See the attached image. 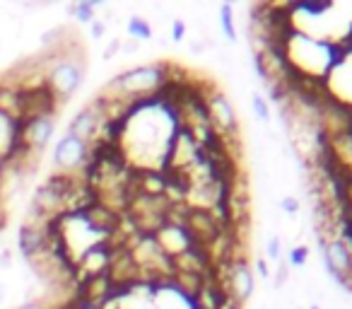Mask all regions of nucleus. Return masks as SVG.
Wrapping results in <instances>:
<instances>
[{
	"mask_svg": "<svg viewBox=\"0 0 352 309\" xmlns=\"http://www.w3.org/2000/svg\"><path fill=\"white\" fill-rule=\"evenodd\" d=\"M169 80V63H147L131 68L126 73L116 75L111 83L104 87L99 97L116 99V97H131V99H150L160 94V89Z\"/></svg>",
	"mask_w": 352,
	"mask_h": 309,
	"instance_id": "obj_1",
	"label": "nucleus"
},
{
	"mask_svg": "<svg viewBox=\"0 0 352 309\" xmlns=\"http://www.w3.org/2000/svg\"><path fill=\"white\" fill-rule=\"evenodd\" d=\"M85 80V58H60L49 70V89L54 92L56 102H68L80 89Z\"/></svg>",
	"mask_w": 352,
	"mask_h": 309,
	"instance_id": "obj_2",
	"label": "nucleus"
},
{
	"mask_svg": "<svg viewBox=\"0 0 352 309\" xmlns=\"http://www.w3.org/2000/svg\"><path fill=\"white\" fill-rule=\"evenodd\" d=\"M92 160V147L85 140H78L70 133H65L54 147V164L65 174H73L75 169H82Z\"/></svg>",
	"mask_w": 352,
	"mask_h": 309,
	"instance_id": "obj_3",
	"label": "nucleus"
},
{
	"mask_svg": "<svg viewBox=\"0 0 352 309\" xmlns=\"http://www.w3.org/2000/svg\"><path fill=\"white\" fill-rule=\"evenodd\" d=\"M318 246H321L326 270L342 285L352 275V251L347 249V244L340 237H331V239L318 237Z\"/></svg>",
	"mask_w": 352,
	"mask_h": 309,
	"instance_id": "obj_4",
	"label": "nucleus"
},
{
	"mask_svg": "<svg viewBox=\"0 0 352 309\" xmlns=\"http://www.w3.org/2000/svg\"><path fill=\"white\" fill-rule=\"evenodd\" d=\"M107 121L109 118H107V114H104V102L99 97H94V102H89L87 107H82L73 116V121H70V126H68V133L89 145V142L94 140V136L99 133V128Z\"/></svg>",
	"mask_w": 352,
	"mask_h": 309,
	"instance_id": "obj_5",
	"label": "nucleus"
},
{
	"mask_svg": "<svg viewBox=\"0 0 352 309\" xmlns=\"http://www.w3.org/2000/svg\"><path fill=\"white\" fill-rule=\"evenodd\" d=\"M56 97L49 85L41 83L36 87L20 89V121H32L39 116H54Z\"/></svg>",
	"mask_w": 352,
	"mask_h": 309,
	"instance_id": "obj_6",
	"label": "nucleus"
},
{
	"mask_svg": "<svg viewBox=\"0 0 352 309\" xmlns=\"http://www.w3.org/2000/svg\"><path fill=\"white\" fill-rule=\"evenodd\" d=\"M56 133V118L54 116H39L32 118V121H20V133H17V140L25 147L36 152H44V147L51 142Z\"/></svg>",
	"mask_w": 352,
	"mask_h": 309,
	"instance_id": "obj_7",
	"label": "nucleus"
},
{
	"mask_svg": "<svg viewBox=\"0 0 352 309\" xmlns=\"http://www.w3.org/2000/svg\"><path fill=\"white\" fill-rule=\"evenodd\" d=\"M152 237H155V242L160 244V249L164 251L169 259H174V256L184 254V251L193 249V246H198L196 242H193V237L188 235L186 227L169 225V222H164V225H162Z\"/></svg>",
	"mask_w": 352,
	"mask_h": 309,
	"instance_id": "obj_8",
	"label": "nucleus"
},
{
	"mask_svg": "<svg viewBox=\"0 0 352 309\" xmlns=\"http://www.w3.org/2000/svg\"><path fill=\"white\" fill-rule=\"evenodd\" d=\"M184 227H186L188 235L193 237V242H196L198 246H208L217 235H220V227L215 225V220L210 217V213L198 211V208H188Z\"/></svg>",
	"mask_w": 352,
	"mask_h": 309,
	"instance_id": "obj_9",
	"label": "nucleus"
},
{
	"mask_svg": "<svg viewBox=\"0 0 352 309\" xmlns=\"http://www.w3.org/2000/svg\"><path fill=\"white\" fill-rule=\"evenodd\" d=\"M49 232L36 230L32 225L20 227V232H17V246H20V254L22 259H27V264L46 251V246H49Z\"/></svg>",
	"mask_w": 352,
	"mask_h": 309,
	"instance_id": "obj_10",
	"label": "nucleus"
},
{
	"mask_svg": "<svg viewBox=\"0 0 352 309\" xmlns=\"http://www.w3.org/2000/svg\"><path fill=\"white\" fill-rule=\"evenodd\" d=\"M99 8H102V3L89 0V3H75V6H70L68 12L75 17V22H80V25H92V22L97 20Z\"/></svg>",
	"mask_w": 352,
	"mask_h": 309,
	"instance_id": "obj_11",
	"label": "nucleus"
},
{
	"mask_svg": "<svg viewBox=\"0 0 352 309\" xmlns=\"http://www.w3.org/2000/svg\"><path fill=\"white\" fill-rule=\"evenodd\" d=\"M126 30H128V39H135V41L152 39V27H150V22H147L145 17H140V15H133L131 20H128Z\"/></svg>",
	"mask_w": 352,
	"mask_h": 309,
	"instance_id": "obj_12",
	"label": "nucleus"
},
{
	"mask_svg": "<svg viewBox=\"0 0 352 309\" xmlns=\"http://www.w3.org/2000/svg\"><path fill=\"white\" fill-rule=\"evenodd\" d=\"M220 27H222V32H225L227 39L234 44L236 41V27H234V8L232 6L220 8Z\"/></svg>",
	"mask_w": 352,
	"mask_h": 309,
	"instance_id": "obj_13",
	"label": "nucleus"
},
{
	"mask_svg": "<svg viewBox=\"0 0 352 309\" xmlns=\"http://www.w3.org/2000/svg\"><path fill=\"white\" fill-rule=\"evenodd\" d=\"M251 107H254V114H256V118H258V121H263V123L270 121V107H268V102L263 99V94H258V92L251 94Z\"/></svg>",
	"mask_w": 352,
	"mask_h": 309,
	"instance_id": "obj_14",
	"label": "nucleus"
},
{
	"mask_svg": "<svg viewBox=\"0 0 352 309\" xmlns=\"http://www.w3.org/2000/svg\"><path fill=\"white\" fill-rule=\"evenodd\" d=\"M309 261V246L302 244V246H292V251H289V261L287 266H294V268H302L304 264Z\"/></svg>",
	"mask_w": 352,
	"mask_h": 309,
	"instance_id": "obj_15",
	"label": "nucleus"
},
{
	"mask_svg": "<svg viewBox=\"0 0 352 309\" xmlns=\"http://www.w3.org/2000/svg\"><path fill=\"white\" fill-rule=\"evenodd\" d=\"M280 211L287 213L289 217H294L299 211H302V203H299L297 196H283V201H280Z\"/></svg>",
	"mask_w": 352,
	"mask_h": 309,
	"instance_id": "obj_16",
	"label": "nucleus"
},
{
	"mask_svg": "<svg viewBox=\"0 0 352 309\" xmlns=\"http://www.w3.org/2000/svg\"><path fill=\"white\" fill-rule=\"evenodd\" d=\"M280 246H283V239H280V235H273L268 239V244H265V251H268V259H273V261H278L280 259Z\"/></svg>",
	"mask_w": 352,
	"mask_h": 309,
	"instance_id": "obj_17",
	"label": "nucleus"
},
{
	"mask_svg": "<svg viewBox=\"0 0 352 309\" xmlns=\"http://www.w3.org/2000/svg\"><path fill=\"white\" fill-rule=\"evenodd\" d=\"M184 36H186V22L184 20H174L171 22V41H184Z\"/></svg>",
	"mask_w": 352,
	"mask_h": 309,
	"instance_id": "obj_18",
	"label": "nucleus"
},
{
	"mask_svg": "<svg viewBox=\"0 0 352 309\" xmlns=\"http://www.w3.org/2000/svg\"><path fill=\"white\" fill-rule=\"evenodd\" d=\"M287 280H289V266L280 264L278 270H275V288H283V285H287Z\"/></svg>",
	"mask_w": 352,
	"mask_h": 309,
	"instance_id": "obj_19",
	"label": "nucleus"
},
{
	"mask_svg": "<svg viewBox=\"0 0 352 309\" xmlns=\"http://www.w3.org/2000/svg\"><path fill=\"white\" fill-rule=\"evenodd\" d=\"M12 299V283L10 280H0V304H6Z\"/></svg>",
	"mask_w": 352,
	"mask_h": 309,
	"instance_id": "obj_20",
	"label": "nucleus"
},
{
	"mask_svg": "<svg viewBox=\"0 0 352 309\" xmlns=\"http://www.w3.org/2000/svg\"><path fill=\"white\" fill-rule=\"evenodd\" d=\"M116 54H121V39H111V44L104 49V61H111Z\"/></svg>",
	"mask_w": 352,
	"mask_h": 309,
	"instance_id": "obj_21",
	"label": "nucleus"
},
{
	"mask_svg": "<svg viewBox=\"0 0 352 309\" xmlns=\"http://www.w3.org/2000/svg\"><path fill=\"white\" fill-rule=\"evenodd\" d=\"M104 34H107V22L99 17V20L92 22V39H102Z\"/></svg>",
	"mask_w": 352,
	"mask_h": 309,
	"instance_id": "obj_22",
	"label": "nucleus"
},
{
	"mask_svg": "<svg viewBox=\"0 0 352 309\" xmlns=\"http://www.w3.org/2000/svg\"><path fill=\"white\" fill-rule=\"evenodd\" d=\"M135 51H140V41H135V39L121 41V54H135Z\"/></svg>",
	"mask_w": 352,
	"mask_h": 309,
	"instance_id": "obj_23",
	"label": "nucleus"
},
{
	"mask_svg": "<svg viewBox=\"0 0 352 309\" xmlns=\"http://www.w3.org/2000/svg\"><path fill=\"white\" fill-rule=\"evenodd\" d=\"M256 273H258L263 280H268L270 278V266H268V261H265V259H256Z\"/></svg>",
	"mask_w": 352,
	"mask_h": 309,
	"instance_id": "obj_24",
	"label": "nucleus"
},
{
	"mask_svg": "<svg viewBox=\"0 0 352 309\" xmlns=\"http://www.w3.org/2000/svg\"><path fill=\"white\" fill-rule=\"evenodd\" d=\"M0 268H12V251L10 249H3L0 251Z\"/></svg>",
	"mask_w": 352,
	"mask_h": 309,
	"instance_id": "obj_25",
	"label": "nucleus"
},
{
	"mask_svg": "<svg viewBox=\"0 0 352 309\" xmlns=\"http://www.w3.org/2000/svg\"><path fill=\"white\" fill-rule=\"evenodd\" d=\"M15 309H44V307H41L39 302H34V299H32V302H22L20 307H15Z\"/></svg>",
	"mask_w": 352,
	"mask_h": 309,
	"instance_id": "obj_26",
	"label": "nucleus"
},
{
	"mask_svg": "<svg viewBox=\"0 0 352 309\" xmlns=\"http://www.w3.org/2000/svg\"><path fill=\"white\" fill-rule=\"evenodd\" d=\"M309 309H321V307H318V304H311V307H309Z\"/></svg>",
	"mask_w": 352,
	"mask_h": 309,
	"instance_id": "obj_27",
	"label": "nucleus"
},
{
	"mask_svg": "<svg viewBox=\"0 0 352 309\" xmlns=\"http://www.w3.org/2000/svg\"><path fill=\"white\" fill-rule=\"evenodd\" d=\"M87 309H97V307H92V304H87Z\"/></svg>",
	"mask_w": 352,
	"mask_h": 309,
	"instance_id": "obj_28",
	"label": "nucleus"
}]
</instances>
